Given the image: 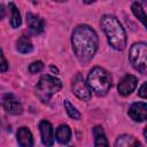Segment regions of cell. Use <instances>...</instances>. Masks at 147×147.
Masks as SVG:
<instances>
[{"instance_id":"obj_16","label":"cell","mask_w":147,"mask_h":147,"mask_svg":"<svg viewBox=\"0 0 147 147\" xmlns=\"http://www.w3.org/2000/svg\"><path fill=\"white\" fill-rule=\"evenodd\" d=\"M93 134H94V146L95 147H109L108 140L105 136L103 129L101 126H95L93 129Z\"/></svg>"},{"instance_id":"obj_21","label":"cell","mask_w":147,"mask_h":147,"mask_svg":"<svg viewBox=\"0 0 147 147\" xmlns=\"http://www.w3.org/2000/svg\"><path fill=\"white\" fill-rule=\"evenodd\" d=\"M7 70H8V62H7V60L2 53V49L0 48V71L5 72Z\"/></svg>"},{"instance_id":"obj_23","label":"cell","mask_w":147,"mask_h":147,"mask_svg":"<svg viewBox=\"0 0 147 147\" xmlns=\"http://www.w3.org/2000/svg\"><path fill=\"white\" fill-rule=\"evenodd\" d=\"M6 15V9H5V6L2 3H0V20H2Z\"/></svg>"},{"instance_id":"obj_7","label":"cell","mask_w":147,"mask_h":147,"mask_svg":"<svg viewBox=\"0 0 147 147\" xmlns=\"http://www.w3.org/2000/svg\"><path fill=\"white\" fill-rule=\"evenodd\" d=\"M2 103H3V108L7 113L11 114V115H20L23 113V107L22 103L20 102V100L14 96L13 94H6L2 99Z\"/></svg>"},{"instance_id":"obj_3","label":"cell","mask_w":147,"mask_h":147,"mask_svg":"<svg viewBox=\"0 0 147 147\" xmlns=\"http://www.w3.org/2000/svg\"><path fill=\"white\" fill-rule=\"evenodd\" d=\"M113 84L111 75L101 67H94L87 76V85L96 95L102 96L108 93Z\"/></svg>"},{"instance_id":"obj_13","label":"cell","mask_w":147,"mask_h":147,"mask_svg":"<svg viewBox=\"0 0 147 147\" xmlns=\"http://www.w3.org/2000/svg\"><path fill=\"white\" fill-rule=\"evenodd\" d=\"M114 147H144L141 142L131 134H121L116 141Z\"/></svg>"},{"instance_id":"obj_10","label":"cell","mask_w":147,"mask_h":147,"mask_svg":"<svg viewBox=\"0 0 147 147\" xmlns=\"http://www.w3.org/2000/svg\"><path fill=\"white\" fill-rule=\"evenodd\" d=\"M129 116L136 122H144L147 118L146 102H134L129 108Z\"/></svg>"},{"instance_id":"obj_9","label":"cell","mask_w":147,"mask_h":147,"mask_svg":"<svg viewBox=\"0 0 147 147\" xmlns=\"http://www.w3.org/2000/svg\"><path fill=\"white\" fill-rule=\"evenodd\" d=\"M137 84H138V79H137L136 76H133V75H126V76L123 77L122 80L118 83L117 88H118L119 94H122V95H124V96L131 94V93L136 90Z\"/></svg>"},{"instance_id":"obj_18","label":"cell","mask_w":147,"mask_h":147,"mask_svg":"<svg viewBox=\"0 0 147 147\" xmlns=\"http://www.w3.org/2000/svg\"><path fill=\"white\" fill-rule=\"evenodd\" d=\"M131 9H132V13L134 14V16L142 23L144 26H146V15H145V10H144L141 3L138 1L133 2L131 6Z\"/></svg>"},{"instance_id":"obj_20","label":"cell","mask_w":147,"mask_h":147,"mask_svg":"<svg viewBox=\"0 0 147 147\" xmlns=\"http://www.w3.org/2000/svg\"><path fill=\"white\" fill-rule=\"evenodd\" d=\"M44 69V63L41 61H34L29 65V71L31 74H38Z\"/></svg>"},{"instance_id":"obj_2","label":"cell","mask_w":147,"mask_h":147,"mask_svg":"<svg viewBox=\"0 0 147 147\" xmlns=\"http://www.w3.org/2000/svg\"><path fill=\"white\" fill-rule=\"evenodd\" d=\"M100 25L109 45L116 51H123L126 46V33L118 18L114 15H103L100 18Z\"/></svg>"},{"instance_id":"obj_15","label":"cell","mask_w":147,"mask_h":147,"mask_svg":"<svg viewBox=\"0 0 147 147\" xmlns=\"http://www.w3.org/2000/svg\"><path fill=\"white\" fill-rule=\"evenodd\" d=\"M71 138V129L67 125V124H62L57 127L56 130V140L64 145V144H68L69 140Z\"/></svg>"},{"instance_id":"obj_24","label":"cell","mask_w":147,"mask_h":147,"mask_svg":"<svg viewBox=\"0 0 147 147\" xmlns=\"http://www.w3.org/2000/svg\"><path fill=\"white\" fill-rule=\"evenodd\" d=\"M69 147H74V146H69Z\"/></svg>"},{"instance_id":"obj_12","label":"cell","mask_w":147,"mask_h":147,"mask_svg":"<svg viewBox=\"0 0 147 147\" xmlns=\"http://www.w3.org/2000/svg\"><path fill=\"white\" fill-rule=\"evenodd\" d=\"M17 142L21 147H33V137H32L31 131L28 127L22 126L18 129Z\"/></svg>"},{"instance_id":"obj_6","label":"cell","mask_w":147,"mask_h":147,"mask_svg":"<svg viewBox=\"0 0 147 147\" xmlns=\"http://www.w3.org/2000/svg\"><path fill=\"white\" fill-rule=\"evenodd\" d=\"M71 88H72V92L74 94L83 100V101H88L92 96V91L90 90L87 83L85 82L84 77L80 75V74H77L74 79H72V84H71Z\"/></svg>"},{"instance_id":"obj_8","label":"cell","mask_w":147,"mask_h":147,"mask_svg":"<svg viewBox=\"0 0 147 147\" xmlns=\"http://www.w3.org/2000/svg\"><path fill=\"white\" fill-rule=\"evenodd\" d=\"M39 130L41 136V141L46 147H52L54 144V130L52 124L44 119L39 123Z\"/></svg>"},{"instance_id":"obj_4","label":"cell","mask_w":147,"mask_h":147,"mask_svg":"<svg viewBox=\"0 0 147 147\" xmlns=\"http://www.w3.org/2000/svg\"><path fill=\"white\" fill-rule=\"evenodd\" d=\"M62 87V83L54 76L44 75L40 77L36 86V94L42 102H48V100L57 93Z\"/></svg>"},{"instance_id":"obj_17","label":"cell","mask_w":147,"mask_h":147,"mask_svg":"<svg viewBox=\"0 0 147 147\" xmlns=\"http://www.w3.org/2000/svg\"><path fill=\"white\" fill-rule=\"evenodd\" d=\"M8 7H9V11H10V25H11V28L16 29L22 23L21 14H20V11H18V9L14 2H9Z\"/></svg>"},{"instance_id":"obj_19","label":"cell","mask_w":147,"mask_h":147,"mask_svg":"<svg viewBox=\"0 0 147 147\" xmlns=\"http://www.w3.org/2000/svg\"><path fill=\"white\" fill-rule=\"evenodd\" d=\"M63 106H64V108H65V110H67V114H68L71 118H74V119H79V118H80V113L77 110L76 107H74V106L71 105V102H70L69 100H64V101H63Z\"/></svg>"},{"instance_id":"obj_11","label":"cell","mask_w":147,"mask_h":147,"mask_svg":"<svg viewBox=\"0 0 147 147\" xmlns=\"http://www.w3.org/2000/svg\"><path fill=\"white\" fill-rule=\"evenodd\" d=\"M26 23H28V26H29L30 31L33 34H39L45 29L44 20L40 16H38L36 14H32V13H28L26 14Z\"/></svg>"},{"instance_id":"obj_14","label":"cell","mask_w":147,"mask_h":147,"mask_svg":"<svg viewBox=\"0 0 147 147\" xmlns=\"http://www.w3.org/2000/svg\"><path fill=\"white\" fill-rule=\"evenodd\" d=\"M16 49L22 54H28L33 51V45L28 36H22L16 41Z\"/></svg>"},{"instance_id":"obj_22","label":"cell","mask_w":147,"mask_h":147,"mask_svg":"<svg viewBox=\"0 0 147 147\" xmlns=\"http://www.w3.org/2000/svg\"><path fill=\"white\" fill-rule=\"evenodd\" d=\"M138 94H139L142 99L146 98V83H142V85L140 86V88H139V91H138Z\"/></svg>"},{"instance_id":"obj_1","label":"cell","mask_w":147,"mask_h":147,"mask_svg":"<svg viewBox=\"0 0 147 147\" xmlns=\"http://www.w3.org/2000/svg\"><path fill=\"white\" fill-rule=\"evenodd\" d=\"M71 45L78 61L83 64H87L98 51L99 38L90 25L80 24L75 28L71 34Z\"/></svg>"},{"instance_id":"obj_5","label":"cell","mask_w":147,"mask_h":147,"mask_svg":"<svg viewBox=\"0 0 147 147\" xmlns=\"http://www.w3.org/2000/svg\"><path fill=\"white\" fill-rule=\"evenodd\" d=\"M146 55H147V46L145 42H134L129 52V60L132 67L141 72L142 75H146L147 72V62H146Z\"/></svg>"}]
</instances>
